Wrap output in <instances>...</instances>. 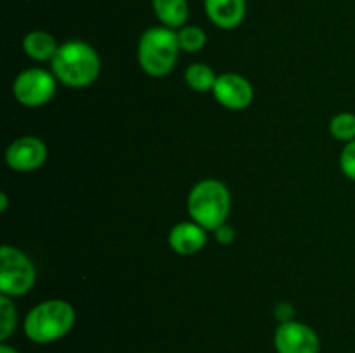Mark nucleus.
<instances>
[{"instance_id":"nucleus-5","label":"nucleus","mask_w":355,"mask_h":353,"mask_svg":"<svg viewBox=\"0 0 355 353\" xmlns=\"http://www.w3.org/2000/svg\"><path fill=\"white\" fill-rule=\"evenodd\" d=\"M37 280V270L26 253L16 246L0 248V293L19 298L30 293Z\"/></svg>"},{"instance_id":"nucleus-14","label":"nucleus","mask_w":355,"mask_h":353,"mask_svg":"<svg viewBox=\"0 0 355 353\" xmlns=\"http://www.w3.org/2000/svg\"><path fill=\"white\" fill-rule=\"evenodd\" d=\"M186 83L196 92H208L214 90L215 82H217V75L214 69L203 62H194V64L187 66L186 73H184Z\"/></svg>"},{"instance_id":"nucleus-21","label":"nucleus","mask_w":355,"mask_h":353,"mask_svg":"<svg viewBox=\"0 0 355 353\" xmlns=\"http://www.w3.org/2000/svg\"><path fill=\"white\" fill-rule=\"evenodd\" d=\"M0 353H19V352H17L16 348H12V346L7 345V343H2V345H0Z\"/></svg>"},{"instance_id":"nucleus-3","label":"nucleus","mask_w":355,"mask_h":353,"mask_svg":"<svg viewBox=\"0 0 355 353\" xmlns=\"http://www.w3.org/2000/svg\"><path fill=\"white\" fill-rule=\"evenodd\" d=\"M187 213L207 230L224 225L231 213V192L225 183L217 179L200 180L187 196Z\"/></svg>"},{"instance_id":"nucleus-11","label":"nucleus","mask_w":355,"mask_h":353,"mask_svg":"<svg viewBox=\"0 0 355 353\" xmlns=\"http://www.w3.org/2000/svg\"><path fill=\"white\" fill-rule=\"evenodd\" d=\"M205 14L220 30H234L246 17V0H203Z\"/></svg>"},{"instance_id":"nucleus-15","label":"nucleus","mask_w":355,"mask_h":353,"mask_svg":"<svg viewBox=\"0 0 355 353\" xmlns=\"http://www.w3.org/2000/svg\"><path fill=\"white\" fill-rule=\"evenodd\" d=\"M177 40H179L180 51L193 54V52H200L207 45V33H205L203 28L186 24L180 30H177Z\"/></svg>"},{"instance_id":"nucleus-4","label":"nucleus","mask_w":355,"mask_h":353,"mask_svg":"<svg viewBox=\"0 0 355 353\" xmlns=\"http://www.w3.org/2000/svg\"><path fill=\"white\" fill-rule=\"evenodd\" d=\"M177 31L166 26H151L141 35L137 44V59L142 71L162 78L172 73L179 59Z\"/></svg>"},{"instance_id":"nucleus-22","label":"nucleus","mask_w":355,"mask_h":353,"mask_svg":"<svg viewBox=\"0 0 355 353\" xmlns=\"http://www.w3.org/2000/svg\"><path fill=\"white\" fill-rule=\"evenodd\" d=\"M149 353H155V352H149Z\"/></svg>"},{"instance_id":"nucleus-18","label":"nucleus","mask_w":355,"mask_h":353,"mask_svg":"<svg viewBox=\"0 0 355 353\" xmlns=\"http://www.w3.org/2000/svg\"><path fill=\"white\" fill-rule=\"evenodd\" d=\"M340 168L347 179L355 182V141L347 142L343 147L342 154H340Z\"/></svg>"},{"instance_id":"nucleus-8","label":"nucleus","mask_w":355,"mask_h":353,"mask_svg":"<svg viewBox=\"0 0 355 353\" xmlns=\"http://www.w3.org/2000/svg\"><path fill=\"white\" fill-rule=\"evenodd\" d=\"M214 97L222 107L231 111H243L253 102V85L250 80L238 73H222L214 85Z\"/></svg>"},{"instance_id":"nucleus-20","label":"nucleus","mask_w":355,"mask_h":353,"mask_svg":"<svg viewBox=\"0 0 355 353\" xmlns=\"http://www.w3.org/2000/svg\"><path fill=\"white\" fill-rule=\"evenodd\" d=\"M7 206H9V199H7V192H0V211L6 213Z\"/></svg>"},{"instance_id":"nucleus-10","label":"nucleus","mask_w":355,"mask_h":353,"mask_svg":"<svg viewBox=\"0 0 355 353\" xmlns=\"http://www.w3.org/2000/svg\"><path fill=\"white\" fill-rule=\"evenodd\" d=\"M208 230L196 221H180L173 225L168 234V244L177 255L191 256L200 253L207 246Z\"/></svg>"},{"instance_id":"nucleus-6","label":"nucleus","mask_w":355,"mask_h":353,"mask_svg":"<svg viewBox=\"0 0 355 353\" xmlns=\"http://www.w3.org/2000/svg\"><path fill=\"white\" fill-rule=\"evenodd\" d=\"M54 73L42 68H28L16 76L12 85V93L19 104L26 107H40L47 104L55 96Z\"/></svg>"},{"instance_id":"nucleus-16","label":"nucleus","mask_w":355,"mask_h":353,"mask_svg":"<svg viewBox=\"0 0 355 353\" xmlns=\"http://www.w3.org/2000/svg\"><path fill=\"white\" fill-rule=\"evenodd\" d=\"M329 134L336 141L352 142L355 141V114L354 113H338L329 121Z\"/></svg>"},{"instance_id":"nucleus-12","label":"nucleus","mask_w":355,"mask_h":353,"mask_svg":"<svg viewBox=\"0 0 355 353\" xmlns=\"http://www.w3.org/2000/svg\"><path fill=\"white\" fill-rule=\"evenodd\" d=\"M151 6L162 26L177 31L187 24L189 19L187 0H151Z\"/></svg>"},{"instance_id":"nucleus-19","label":"nucleus","mask_w":355,"mask_h":353,"mask_svg":"<svg viewBox=\"0 0 355 353\" xmlns=\"http://www.w3.org/2000/svg\"><path fill=\"white\" fill-rule=\"evenodd\" d=\"M215 239H217L220 244H232L236 239V230L231 227V225L225 221L224 225H220L218 228H215Z\"/></svg>"},{"instance_id":"nucleus-7","label":"nucleus","mask_w":355,"mask_h":353,"mask_svg":"<svg viewBox=\"0 0 355 353\" xmlns=\"http://www.w3.org/2000/svg\"><path fill=\"white\" fill-rule=\"evenodd\" d=\"M274 348L277 353H319L321 339L311 325L286 320L274 332Z\"/></svg>"},{"instance_id":"nucleus-9","label":"nucleus","mask_w":355,"mask_h":353,"mask_svg":"<svg viewBox=\"0 0 355 353\" xmlns=\"http://www.w3.org/2000/svg\"><path fill=\"white\" fill-rule=\"evenodd\" d=\"M47 159V145L35 135H23L10 142L6 151V163L16 172H35Z\"/></svg>"},{"instance_id":"nucleus-13","label":"nucleus","mask_w":355,"mask_h":353,"mask_svg":"<svg viewBox=\"0 0 355 353\" xmlns=\"http://www.w3.org/2000/svg\"><path fill=\"white\" fill-rule=\"evenodd\" d=\"M59 44L49 31L33 30L24 35L23 51L33 61H52L58 52Z\"/></svg>"},{"instance_id":"nucleus-17","label":"nucleus","mask_w":355,"mask_h":353,"mask_svg":"<svg viewBox=\"0 0 355 353\" xmlns=\"http://www.w3.org/2000/svg\"><path fill=\"white\" fill-rule=\"evenodd\" d=\"M16 329V307L12 298L0 294V341L6 343Z\"/></svg>"},{"instance_id":"nucleus-2","label":"nucleus","mask_w":355,"mask_h":353,"mask_svg":"<svg viewBox=\"0 0 355 353\" xmlns=\"http://www.w3.org/2000/svg\"><path fill=\"white\" fill-rule=\"evenodd\" d=\"M76 320L75 308L64 300H45L28 311L24 334L37 345H49L69 334Z\"/></svg>"},{"instance_id":"nucleus-1","label":"nucleus","mask_w":355,"mask_h":353,"mask_svg":"<svg viewBox=\"0 0 355 353\" xmlns=\"http://www.w3.org/2000/svg\"><path fill=\"white\" fill-rule=\"evenodd\" d=\"M51 68L61 83L73 89H83L92 85L99 76L101 57L87 42L68 40L59 45Z\"/></svg>"}]
</instances>
